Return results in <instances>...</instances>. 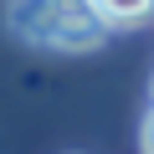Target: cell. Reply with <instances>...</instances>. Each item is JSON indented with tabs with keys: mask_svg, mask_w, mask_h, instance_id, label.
<instances>
[{
	"mask_svg": "<svg viewBox=\"0 0 154 154\" xmlns=\"http://www.w3.org/2000/svg\"><path fill=\"white\" fill-rule=\"evenodd\" d=\"M11 26L16 36L46 51H93L108 41V26L88 0H16Z\"/></svg>",
	"mask_w": 154,
	"mask_h": 154,
	"instance_id": "cell-1",
	"label": "cell"
},
{
	"mask_svg": "<svg viewBox=\"0 0 154 154\" xmlns=\"http://www.w3.org/2000/svg\"><path fill=\"white\" fill-rule=\"evenodd\" d=\"M88 5L103 16L108 31H118V26H144V21L154 16V0H88Z\"/></svg>",
	"mask_w": 154,
	"mask_h": 154,
	"instance_id": "cell-2",
	"label": "cell"
},
{
	"mask_svg": "<svg viewBox=\"0 0 154 154\" xmlns=\"http://www.w3.org/2000/svg\"><path fill=\"white\" fill-rule=\"evenodd\" d=\"M144 154H154V108H149V118H144Z\"/></svg>",
	"mask_w": 154,
	"mask_h": 154,
	"instance_id": "cell-3",
	"label": "cell"
},
{
	"mask_svg": "<svg viewBox=\"0 0 154 154\" xmlns=\"http://www.w3.org/2000/svg\"><path fill=\"white\" fill-rule=\"evenodd\" d=\"M149 108H154V103H149Z\"/></svg>",
	"mask_w": 154,
	"mask_h": 154,
	"instance_id": "cell-4",
	"label": "cell"
}]
</instances>
